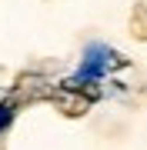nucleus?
I'll return each mask as SVG.
<instances>
[{"label": "nucleus", "instance_id": "2", "mask_svg": "<svg viewBox=\"0 0 147 150\" xmlns=\"http://www.w3.org/2000/svg\"><path fill=\"white\" fill-rule=\"evenodd\" d=\"M10 120H13V113L7 110V107H0V130H4V127H7V123H10Z\"/></svg>", "mask_w": 147, "mask_h": 150}, {"label": "nucleus", "instance_id": "1", "mask_svg": "<svg viewBox=\"0 0 147 150\" xmlns=\"http://www.w3.org/2000/svg\"><path fill=\"white\" fill-rule=\"evenodd\" d=\"M104 64H107V50L104 47H90V54H87V60H84V67H80V77H100Z\"/></svg>", "mask_w": 147, "mask_h": 150}]
</instances>
